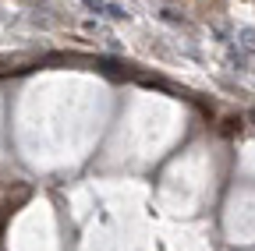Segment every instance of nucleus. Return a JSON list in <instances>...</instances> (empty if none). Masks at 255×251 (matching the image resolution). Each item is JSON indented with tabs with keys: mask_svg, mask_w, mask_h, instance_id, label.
<instances>
[{
	"mask_svg": "<svg viewBox=\"0 0 255 251\" xmlns=\"http://www.w3.org/2000/svg\"><path fill=\"white\" fill-rule=\"evenodd\" d=\"M238 128H241V117H227V120H223V135H238Z\"/></svg>",
	"mask_w": 255,
	"mask_h": 251,
	"instance_id": "f257e3e1",
	"label": "nucleus"
},
{
	"mask_svg": "<svg viewBox=\"0 0 255 251\" xmlns=\"http://www.w3.org/2000/svg\"><path fill=\"white\" fill-rule=\"evenodd\" d=\"M252 120H255V110H252Z\"/></svg>",
	"mask_w": 255,
	"mask_h": 251,
	"instance_id": "f03ea898",
	"label": "nucleus"
}]
</instances>
